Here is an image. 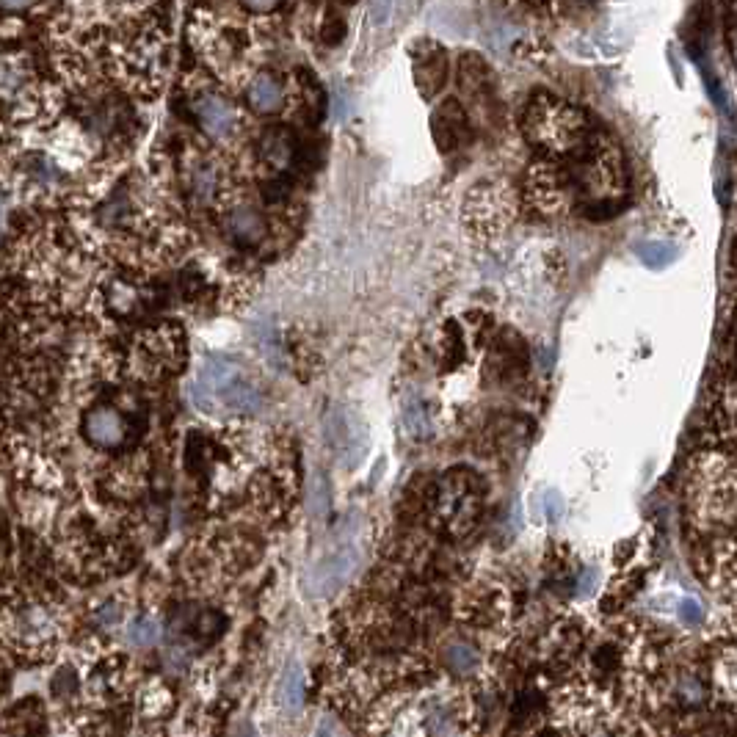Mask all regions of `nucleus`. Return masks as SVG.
I'll return each instance as SVG.
<instances>
[{
  "label": "nucleus",
  "mask_w": 737,
  "mask_h": 737,
  "mask_svg": "<svg viewBox=\"0 0 737 737\" xmlns=\"http://www.w3.org/2000/svg\"><path fill=\"white\" fill-rule=\"evenodd\" d=\"M224 227H227V238L243 252H260L274 241V219L268 216L265 202L263 205L249 199L230 202V208H224Z\"/></svg>",
  "instance_id": "9"
},
{
  "label": "nucleus",
  "mask_w": 737,
  "mask_h": 737,
  "mask_svg": "<svg viewBox=\"0 0 737 737\" xmlns=\"http://www.w3.org/2000/svg\"><path fill=\"white\" fill-rule=\"evenodd\" d=\"M674 257H677V252H674L671 243L649 241L638 246V260H641L646 268H652V271H663L668 263H674Z\"/></svg>",
  "instance_id": "22"
},
{
  "label": "nucleus",
  "mask_w": 737,
  "mask_h": 737,
  "mask_svg": "<svg viewBox=\"0 0 737 737\" xmlns=\"http://www.w3.org/2000/svg\"><path fill=\"white\" fill-rule=\"evenodd\" d=\"M34 0H0V6L3 9H25V6H31Z\"/></svg>",
  "instance_id": "31"
},
{
  "label": "nucleus",
  "mask_w": 737,
  "mask_h": 737,
  "mask_svg": "<svg viewBox=\"0 0 737 737\" xmlns=\"http://www.w3.org/2000/svg\"><path fill=\"white\" fill-rule=\"evenodd\" d=\"M25 70L14 58H0V94H14L23 89Z\"/></svg>",
  "instance_id": "25"
},
{
  "label": "nucleus",
  "mask_w": 737,
  "mask_h": 737,
  "mask_svg": "<svg viewBox=\"0 0 737 737\" xmlns=\"http://www.w3.org/2000/svg\"><path fill=\"white\" fill-rule=\"evenodd\" d=\"M185 194L199 210H219L230 202V177L219 158L194 152L183 172Z\"/></svg>",
  "instance_id": "6"
},
{
  "label": "nucleus",
  "mask_w": 737,
  "mask_h": 737,
  "mask_svg": "<svg viewBox=\"0 0 737 737\" xmlns=\"http://www.w3.org/2000/svg\"><path fill=\"white\" fill-rule=\"evenodd\" d=\"M415 78L420 92L426 94V97H434L445 86V78H448V56H445L442 47L428 45L423 56H415Z\"/></svg>",
  "instance_id": "18"
},
{
  "label": "nucleus",
  "mask_w": 737,
  "mask_h": 737,
  "mask_svg": "<svg viewBox=\"0 0 737 737\" xmlns=\"http://www.w3.org/2000/svg\"><path fill=\"white\" fill-rule=\"evenodd\" d=\"M737 660H735V644L726 641L715 649L713 655V688L718 699L724 702H735V688H737Z\"/></svg>",
  "instance_id": "19"
},
{
  "label": "nucleus",
  "mask_w": 737,
  "mask_h": 737,
  "mask_svg": "<svg viewBox=\"0 0 737 737\" xmlns=\"http://www.w3.org/2000/svg\"><path fill=\"white\" fill-rule=\"evenodd\" d=\"M122 616H125L122 605H116V602H108L103 611L97 613V622L103 624V627H116V624L122 622Z\"/></svg>",
  "instance_id": "30"
},
{
  "label": "nucleus",
  "mask_w": 737,
  "mask_h": 737,
  "mask_svg": "<svg viewBox=\"0 0 737 737\" xmlns=\"http://www.w3.org/2000/svg\"><path fill=\"white\" fill-rule=\"evenodd\" d=\"M484 500V481L473 470L456 467L437 481H428L426 514L434 530L450 539H464L484 517Z\"/></svg>",
  "instance_id": "3"
},
{
  "label": "nucleus",
  "mask_w": 737,
  "mask_h": 737,
  "mask_svg": "<svg viewBox=\"0 0 737 737\" xmlns=\"http://www.w3.org/2000/svg\"><path fill=\"white\" fill-rule=\"evenodd\" d=\"M677 616H680V622L691 624V627L702 624L704 622L702 602H699V599H691V597L682 599L680 605H677Z\"/></svg>",
  "instance_id": "27"
},
{
  "label": "nucleus",
  "mask_w": 737,
  "mask_h": 737,
  "mask_svg": "<svg viewBox=\"0 0 737 737\" xmlns=\"http://www.w3.org/2000/svg\"><path fill=\"white\" fill-rule=\"evenodd\" d=\"M246 103L260 116L285 114L288 105L293 103V89L279 72L257 70L246 81Z\"/></svg>",
  "instance_id": "11"
},
{
  "label": "nucleus",
  "mask_w": 737,
  "mask_h": 737,
  "mask_svg": "<svg viewBox=\"0 0 737 737\" xmlns=\"http://www.w3.org/2000/svg\"><path fill=\"white\" fill-rule=\"evenodd\" d=\"M464 221L475 235H500L517 221V196L506 185H478L464 202Z\"/></svg>",
  "instance_id": "4"
},
{
  "label": "nucleus",
  "mask_w": 737,
  "mask_h": 737,
  "mask_svg": "<svg viewBox=\"0 0 737 737\" xmlns=\"http://www.w3.org/2000/svg\"><path fill=\"white\" fill-rule=\"evenodd\" d=\"M323 439L346 470H357L370 448L365 420L348 406H329L323 415Z\"/></svg>",
  "instance_id": "5"
},
{
  "label": "nucleus",
  "mask_w": 737,
  "mask_h": 737,
  "mask_svg": "<svg viewBox=\"0 0 737 737\" xmlns=\"http://www.w3.org/2000/svg\"><path fill=\"white\" fill-rule=\"evenodd\" d=\"M395 3H398V0H373V3H370V14H373V23H376V25L390 23Z\"/></svg>",
  "instance_id": "29"
},
{
  "label": "nucleus",
  "mask_w": 737,
  "mask_h": 737,
  "mask_svg": "<svg viewBox=\"0 0 737 737\" xmlns=\"http://www.w3.org/2000/svg\"><path fill=\"white\" fill-rule=\"evenodd\" d=\"M688 511L702 530L732 528L735 522V461L732 450H707L696 456L688 475Z\"/></svg>",
  "instance_id": "2"
},
{
  "label": "nucleus",
  "mask_w": 737,
  "mask_h": 737,
  "mask_svg": "<svg viewBox=\"0 0 737 737\" xmlns=\"http://www.w3.org/2000/svg\"><path fill=\"white\" fill-rule=\"evenodd\" d=\"M359 569V550L354 544H337L329 553L312 561L304 575V591L312 599H329L346 586Z\"/></svg>",
  "instance_id": "8"
},
{
  "label": "nucleus",
  "mask_w": 737,
  "mask_h": 737,
  "mask_svg": "<svg viewBox=\"0 0 737 737\" xmlns=\"http://www.w3.org/2000/svg\"><path fill=\"white\" fill-rule=\"evenodd\" d=\"M580 652H583V633L572 622L555 624L553 633L544 641V657L553 666H569Z\"/></svg>",
  "instance_id": "17"
},
{
  "label": "nucleus",
  "mask_w": 737,
  "mask_h": 737,
  "mask_svg": "<svg viewBox=\"0 0 737 737\" xmlns=\"http://www.w3.org/2000/svg\"><path fill=\"white\" fill-rule=\"evenodd\" d=\"M127 638H130V644L136 646H152L158 638H161V624L150 619V616H141L136 622L130 624V630H127Z\"/></svg>",
  "instance_id": "24"
},
{
  "label": "nucleus",
  "mask_w": 737,
  "mask_h": 737,
  "mask_svg": "<svg viewBox=\"0 0 737 737\" xmlns=\"http://www.w3.org/2000/svg\"><path fill=\"white\" fill-rule=\"evenodd\" d=\"M406 423H409V431L415 437H428L431 434V423H428V415L423 404H409L406 406Z\"/></svg>",
  "instance_id": "26"
},
{
  "label": "nucleus",
  "mask_w": 737,
  "mask_h": 737,
  "mask_svg": "<svg viewBox=\"0 0 737 737\" xmlns=\"http://www.w3.org/2000/svg\"><path fill=\"white\" fill-rule=\"evenodd\" d=\"M191 398L202 412L252 415L265 406V387L252 368L230 357H210L196 373Z\"/></svg>",
  "instance_id": "1"
},
{
  "label": "nucleus",
  "mask_w": 737,
  "mask_h": 737,
  "mask_svg": "<svg viewBox=\"0 0 737 737\" xmlns=\"http://www.w3.org/2000/svg\"><path fill=\"white\" fill-rule=\"evenodd\" d=\"M431 133L442 152H459L473 139L470 116L461 108L459 100H445L431 116Z\"/></svg>",
  "instance_id": "14"
},
{
  "label": "nucleus",
  "mask_w": 737,
  "mask_h": 737,
  "mask_svg": "<svg viewBox=\"0 0 737 737\" xmlns=\"http://www.w3.org/2000/svg\"><path fill=\"white\" fill-rule=\"evenodd\" d=\"M528 346L525 340L519 337L514 329H503L497 334L495 346H492V354H489V376L497 381V384H517L525 370H528Z\"/></svg>",
  "instance_id": "13"
},
{
  "label": "nucleus",
  "mask_w": 737,
  "mask_h": 737,
  "mask_svg": "<svg viewBox=\"0 0 737 737\" xmlns=\"http://www.w3.org/2000/svg\"><path fill=\"white\" fill-rule=\"evenodd\" d=\"M246 500L257 517L263 519H279L290 508L293 500V475H290L288 464H271V467H260L257 473L246 478Z\"/></svg>",
  "instance_id": "7"
},
{
  "label": "nucleus",
  "mask_w": 737,
  "mask_h": 737,
  "mask_svg": "<svg viewBox=\"0 0 737 737\" xmlns=\"http://www.w3.org/2000/svg\"><path fill=\"white\" fill-rule=\"evenodd\" d=\"M304 702V674L299 666H288L285 677L279 682V704L285 713H296Z\"/></svg>",
  "instance_id": "20"
},
{
  "label": "nucleus",
  "mask_w": 737,
  "mask_h": 737,
  "mask_svg": "<svg viewBox=\"0 0 737 737\" xmlns=\"http://www.w3.org/2000/svg\"><path fill=\"white\" fill-rule=\"evenodd\" d=\"M191 114H194L196 125L202 127V133L213 141L238 139V133L246 125L238 105L216 89H202L196 94L191 100Z\"/></svg>",
  "instance_id": "10"
},
{
  "label": "nucleus",
  "mask_w": 737,
  "mask_h": 737,
  "mask_svg": "<svg viewBox=\"0 0 737 737\" xmlns=\"http://www.w3.org/2000/svg\"><path fill=\"white\" fill-rule=\"evenodd\" d=\"M448 666L456 674H473L481 666V655L475 652L473 646H448Z\"/></svg>",
  "instance_id": "23"
},
{
  "label": "nucleus",
  "mask_w": 737,
  "mask_h": 737,
  "mask_svg": "<svg viewBox=\"0 0 737 737\" xmlns=\"http://www.w3.org/2000/svg\"><path fill=\"white\" fill-rule=\"evenodd\" d=\"M464 357H467V346H464V340H461L459 323H448V326H445V334L439 337V359H442L445 368H453V365H459Z\"/></svg>",
  "instance_id": "21"
},
{
  "label": "nucleus",
  "mask_w": 737,
  "mask_h": 737,
  "mask_svg": "<svg viewBox=\"0 0 737 737\" xmlns=\"http://www.w3.org/2000/svg\"><path fill=\"white\" fill-rule=\"evenodd\" d=\"M83 434L92 442L94 448L114 450L122 448L130 437V423L119 409L111 406H97L89 415L83 417Z\"/></svg>",
  "instance_id": "15"
},
{
  "label": "nucleus",
  "mask_w": 737,
  "mask_h": 737,
  "mask_svg": "<svg viewBox=\"0 0 737 737\" xmlns=\"http://www.w3.org/2000/svg\"><path fill=\"white\" fill-rule=\"evenodd\" d=\"M702 572L715 591L726 597L735 594V542L732 536H715V544L702 555Z\"/></svg>",
  "instance_id": "16"
},
{
  "label": "nucleus",
  "mask_w": 737,
  "mask_h": 737,
  "mask_svg": "<svg viewBox=\"0 0 737 737\" xmlns=\"http://www.w3.org/2000/svg\"><path fill=\"white\" fill-rule=\"evenodd\" d=\"M238 3L243 6V12H252V14H257V17L279 12V9L285 6V0H238Z\"/></svg>",
  "instance_id": "28"
},
{
  "label": "nucleus",
  "mask_w": 737,
  "mask_h": 737,
  "mask_svg": "<svg viewBox=\"0 0 737 737\" xmlns=\"http://www.w3.org/2000/svg\"><path fill=\"white\" fill-rule=\"evenodd\" d=\"M141 359H144V368H150L155 376L180 370L185 359L183 332L177 326H166V329L150 332L141 343Z\"/></svg>",
  "instance_id": "12"
}]
</instances>
